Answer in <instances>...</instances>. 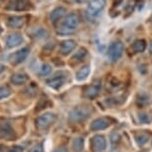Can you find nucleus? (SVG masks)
Returning a JSON list of instances; mask_svg holds the SVG:
<instances>
[{
	"label": "nucleus",
	"instance_id": "obj_1",
	"mask_svg": "<svg viewBox=\"0 0 152 152\" xmlns=\"http://www.w3.org/2000/svg\"><path fill=\"white\" fill-rule=\"evenodd\" d=\"M91 108L86 107H75L74 110H72L69 113V118L71 121L73 122H81L84 121L91 115Z\"/></svg>",
	"mask_w": 152,
	"mask_h": 152
},
{
	"label": "nucleus",
	"instance_id": "obj_2",
	"mask_svg": "<svg viewBox=\"0 0 152 152\" xmlns=\"http://www.w3.org/2000/svg\"><path fill=\"white\" fill-rule=\"evenodd\" d=\"M105 4H107L105 0H91L88 4L87 14L91 18L99 16L105 7Z\"/></svg>",
	"mask_w": 152,
	"mask_h": 152
},
{
	"label": "nucleus",
	"instance_id": "obj_3",
	"mask_svg": "<svg viewBox=\"0 0 152 152\" xmlns=\"http://www.w3.org/2000/svg\"><path fill=\"white\" fill-rule=\"evenodd\" d=\"M57 115L54 113H45L36 119V125L39 129H47L55 122Z\"/></svg>",
	"mask_w": 152,
	"mask_h": 152
},
{
	"label": "nucleus",
	"instance_id": "obj_4",
	"mask_svg": "<svg viewBox=\"0 0 152 152\" xmlns=\"http://www.w3.org/2000/svg\"><path fill=\"white\" fill-rule=\"evenodd\" d=\"M123 44L120 41H114L110 44V48H108L107 56L111 62H116L117 60L121 58L123 54Z\"/></svg>",
	"mask_w": 152,
	"mask_h": 152
},
{
	"label": "nucleus",
	"instance_id": "obj_5",
	"mask_svg": "<svg viewBox=\"0 0 152 152\" xmlns=\"http://www.w3.org/2000/svg\"><path fill=\"white\" fill-rule=\"evenodd\" d=\"M0 138L5 140H13L15 138V132L9 122L0 123Z\"/></svg>",
	"mask_w": 152,
	"mask_h": 152
},
{
	"label": "nucleus",
	"instance_id": "obj_6",
	"mask_svg": "<svg viewBox=\"0 0 152 152\" xmlns=\"http://www.w3.org/2000/svg\"><path fill=\"white\" fill-rule=\"evenodd\" d=\"M107 148V140L102 135H94L91 138V149L94 152H102Z\"/></svg>",
	"mask_w": 152,
	"mask_h": 152
},
{
	"label": "nucleus",
	"instance_id": "obj_7",
	"mask_svg": "<svg viewBox=\"0 0 152 152\" xmlns=\"http://www.w3.org/2000/svg\"><path fill=\"white\" fill-rule=\"evenodd\" d=\"M30 53V50L28 48H23L21 50L17 51V52L13 53L12 55L10 56V61L12 64H20V63L24 62L26 58L28 57Z\"/></svg>",
	"mask_w": 152,
	"mask_h": 152
},
{
	"label": "nucleus",
	"instance_id": "obj_8",
	"mask_svg": "<svg viewBox=\"0 0 152 152\" xmlns=\"http://www.w3.org/2000/svg\"><path fill=\"white\" fill-rule=\"evenodd\" d=\"M66 80H67V77L64 76V75L58 74L56 76H54L53 78L47 80V85L50 88H55V90H59L60 88L63 87L64 84L66 83Z\"/></svg>",
	"mask_w": 152,
	"mask_h": 152
},
{
	"label": "nucleus",
	"instance_id": "obj_9",
	"mask_svg": "<svg viewBox=\"0 0 152 152\" xmlns=\"http://www.w3.org/2000/svg\"><path fill=\"white\" fill-rule=\"evenodd\" d=\"M100 90H102V83L96 82L94 84L87 87V88L85 90V96L88 99H94V97L99 96Z\"/></svg>",
	"mask_w": 152,
	"mask_h": 152
},
{
	"label": "nucleus",
	"instance_id": "obj_10",
	"mask_svg": "<svg viewBox=\"0 0 152 152\" xmlns=\"http://www.w3.org/2000/svg\"><path fill=\"white\" fill-rule=\"evenodd\" d=\"M63 25L72 30H76V28L79 25V16L75 13H71L65 17L64 21H63Z\"/></svg>",
	"mask_w": 152,
	"mask_h": 152
},
{
	"label": "nucleus",
	"instance_id": "obj_11",
	"mask_svg": "<svg viewBox=\"0 0 152 152\" xmlns=\"http://www.w3.org/2000/svg\"><path fill=\"white\" fill-rule=\"evenodd\" d=\"M110 120L105 117H99V118L94 119L91 124V130H104L110 126Z\"/></svg>",
	"mask_w": 152,
	"mask_h": 152
},
{
	"label": "nucleus",
	"instance_id": "obj_12",
	"mask_svg": "<svg viewBox=\"0 0 152 152\" xmlns=\"http://www.w3.org/2000/svg\"><path fill=\"white\" fill-rule=\"evenodd\" d=\"M23 42V37L19 33L10 34L6 39V46L8 48H14L19 46Z\"/></svg>",
	"mask_w": 152,
	"mask_h": 152
},
{
	"label": "nucleus",
	"instance_id": "obj_13",
	"mask_svg": "<svg viewBox=\"0 0 152 152\" xmlns=\"http://www.w3.org/2000/svg\"><path fill=\"white\" fill-rule=\"evenodd\" d=\"M29 0H10L8 9L11 10H25L28 7Z\"/></svg>",
	"mask_w": 152,
	"mask_h": 152
},
{
	"label": "nucleus",
	"instance_id": "obj_14",
	"mask_svg": "<svg viewBox=\"0 0 152 152\" xmlns=\"http://www.w3.org/2000/svg\"><path fill=\"white\" fill-rule=\"evenodd\" d=\"M77 43L75 40H66L61 45V53L63 55H69L76 48Z\"/></svg>",
	"mask_w": 152,
	"mask_h": 152
},
{
	"label": "nucleus",
	"instance_id": "obj_15",
	"mask_svg": "<svg viewBox=\"0 0 152 152\" xmlns=\"http://www.w3.org/2000/svg\"><path fill=\"white\" fill-rule=\"evenodd\" d=\"M28 80H29V78H28V76L26 74L17 73V74L12 75V77L10 78V82L15 86H20V85H23V84H25V83H27Z\"/></svg>",
	"mask_w": 152,
	"mask_h": 152
},
{
	"label": "nucleus",
	"instance_id": "obj_16",
	"mask_svg": "<svg viewBox=\"0 0 152 152\" xmlns=\"http://www.w3.org/2000/svg\"><path fill=\"white\" fill-rule=\"evenodd\" d=\"M25 20L24 17L21 16H11L7 20V25L10 28H20L23 26Z\"/></svg>",
	"mask_w": 152,
	"mask_h": 152
},
{
	"label": "nucleus",
	"instance_id": "obj_17",
	"mask_svg": "<svg viewBox=\"0 0 152 152\" xmlns=\"http://www.w3.org/2000/svg\"><path fill=\"white\" fill-rule=\"evenodd\" d=\"M66 13V9L64 7H57L56 9H54L52 11V13L50 14V19L52 22H56L58 21L59 19H61L63 16L65 15Z\"/></svg>",
	"mask_w": 152,
	"mask_h": 152
},
{
	"label": "nucleus",
	"instance_id": "obj_18",
	"mask_svg": "<svg viewBox=\"0 0 152 152\" xmlns=\"http://www.w3.org/2000/svg\"><path fill=\"white\" fill-rule=\"evenodd\" d=\"M91 69L88 66H85L83 67L81 70H79L78 73L76 74V80L78 82H83L88 78V76L90 75Z\"/></svg>",
	"mask_w": 152,
	"mask_h": 152
},
{
	"label": "nucleus",
	"instance_id": "obj_19",
	"mask_svg": "<svg viewBox=\"0 0 152 152\" xmlns=\"http://www.w3.org/2000/svg\"><path fill=\"white\" fill-rule=\"evenodd\" d=\"M72 147H73L74 151L76 152H83L84 150V139L82 137H77L72 142Z\"/></svg>",
	"mask_w": 152,
	"mask_h": 152
},
{
	"label": "nucleus",
	"instance_id": "obj_20",
	"mask_svg": "<svg viewBox=\"0 0 152 152\" xmlns=\"http://www.w3.org/2000/svg\"><path fill=\"white\" fill-rule=\"evenodd\" d=\"M146 48V43L144 40H137L133 43L132 45V50L135 53H141L145 50Z\"/></svg>",
	"mask_w": 152,
	"mask_h": 152
},
{
	"label": "nucleus",
	"instance_id": "obj_21",
	"mask_svg": "<svg viewBox=\"0 0 152 152\" xmlns=\"http://www.w3.org/2000/svg\"><path fill=\"white\" fill-rule=\"evenodd\" d=\"M120 139H121V137H120L119 133L118 132H113L110 134V144H111V149L113 148H116L117 145H118V143L120 142Z\"/></svg>",
	"mask_w": 152,
	"mask_h": 152
},
{
	"label": "nucleus",
	"instance_id": "obj_22",
	"mask_svg": "<svg viewBox=\"0 0 152 152\" xmlns=\"http://www.w3.org/2000/svg\"><path fill=\"white\" fill-rule=\"evenodd\" d=\"M148 138H149L148 134L142 132V133L138 134V135L135 137V141H136L137 145H138V146H142V145H144L145 143L148 141Z\"/></svg>",
	"mask_w": 152,
	"mask_h": 152
},
{
	"label": "nucleus",
	"instance_id": "obj_23",
	"mask_svg": "<svg viewBox=\"0 0 152 152\" xmlns=\"http://www.w3.org/2000/svg\"><path fill=\"white\" fill-rule=\"evenodd\" d=\"M138 119L140 123H143V124H148L152 121V115L147 113H139L138 115Z\"/></svg>",
	"mask_w": 152,
	"mask_h": 152
},
{
	"label": "nucleus",
	"instance_id": "obj_24",
	"mask_svg": "<svg viewBox=\"0 0 152 152\" xmlns=\"http://www.w3.org/2000/svg\"><path fill=\"white\" fill-rule=\"evenodd\" d=\"M86 55H87V50L85 48H81L80 50L75 54V56L73 57V60L76 62H81L85 59Z\"/></svg>",
	"mask_w": 152,
	"mask_h": 152
},
{
	"label": "nucleus",
	"instance_id": "obj_25",
	"mask_svg": "<svg viewBox=\"0 0 152 152\" xmlns=\"http://www.w3.org/2000/svg\"><path fill=\"white\" fill-rule=\"evenodd\" d=\"M11 94V90L6 86H2L0 87V99H6Z\"/></svg>",
	"mask_w": 152,
	"mask_h": 152
},
{
	"label": "nucleus",
	"instance_id": "obj_26",
	"mask_svg": "<svg viewBox=\"0 0 152 152\" xmlns=\"http://www.w3.org/2000/svg\"><path fill=\"white\" fill-rule=\"evenodd\" d=\"M32 35L34 37H36V38H46L48 34L44 29H42V28H37V29H35L32 32Z\"/></svg>",
	"mask_w": 152,
	"mask_h": 152
},
{
	"label": "nucleus",
	"instance_id": "obj_27",
	"mask_svg": "<svg viewBox=\"0 0 152 152\" xmlns=\"http://www.w3.org/2000/svg\"><path fill=\"white\" fill-rule=\"evenodd\" d=\"M52 72V68H51L50 65H43L42 68L40 69V76L44 77V76H48L49 74Z\"/></svg>",
	"mask_w": 152,
	"mask_h": 152
},
{
	"label": "nucleus",
	"instance_id": "obj_28",
	"mask_svg": "<svg viewBox=\"0 0 152 152\" xmlns=\"http://www.w3.org/2000/svg\"><path fill=\"white\" fill-rule=\"evenodd\" d=\"M74 32H75V30H72V29H70V28L64 26L63 24H62V26L60 27L59 30H58V33L59 34H63V35H68V34H72V33H74Z\"/></svg>",
	"mask_w": 152,
	"mask_h": 152
},
{
	"label": "nucleus",
	"instance_id": "obj_29",
	"mask_svg": "<svg viewBox=\"0 0 152 152\" xmlns=\"http://www.w3.org/2000/svg\"><path fill=\"white\" fill-rule=\"evenodd\" d=\"M24 151V148L22 146H19V145H16V146H12L8 152H23Z\"/></svg>",
	"mask_w": 152,
	"mask_h": 152
},
{
	"label": "nucleus",
	"instance_id": "obj_30",
	"mask_svg": "<svg viewBox=\"0 0 152 152\" xmlns=\"http://www.w3.org/2000/svg\"><path fill=\"white\" fill-rule=\"evenodd\" d=\"M30 152H44V148H43L42 144H37L31 149Z\"/></svg>",
	"mask_w": 152,
	"mask_h": 152
},
{
	"label": "nucleus",
	"instance_id": "obj_31",
	"mask_svg": "<svg viewBox=\"0 0 152 152\" xmlns=\"http://www.w3.org/2000/svg\"><path fill=\"white\" fill-rule=\"evenodd\" d=\"M54 152H69L68 151V149L67 148H65V147H60L58 149H56Z\"/></svg>",
	"mask_w": 152,
	"mask_h": 152
},
{
	"label": "nucleus",
	"instance_id": "obj_32",
	"mask_svg": "<svg viewBox=\"0 0 152 152\" xmlns=\"http://www.w3.org/2000/svg\"><path fill=\"white\" fill-rule=\"evenodd\" d=\"M5 69H6V68H5V66H4V65L0 64V74H1L2 72H4V71H5Z\"/></svg>",
	"mask_w": 152,
	"mask_h": 152
},
{
	"label": "nucleus",
	"instance_id": "obj_33",
	"mask_svg": "<svg viewBox=\"0 0 152 152\" xmlns=\"http://www.w3.org/2000/svg\"><path fill=\"white\" fill-rule=\"evenodd\" d=\"M75 2H78V3H84V2H86L87 0H74Z\"/></svg>",
	"mask_w": 152,
	"mask_h": 152
},
{
	"label": "nucleus",
	"instance_id": "obj_34",
	"mask_svg": "<svg viewBox=\"0 0 152 152\" xmlns=\"http://www.w3.org/2000/svg\"><path fill=\"white\" fill-rule=\"evenodd\" d=\"M150 53L152 54V42L150 43Z\"/></svg>",
	"mask_w": 152,
	"mask_h": 152
},
{
	"label": "nucleus",
	"instance_id": "obj_35",
	"mask_svg": "<svg viewBox=\"0 0 152 152\" xmlns=\"http://www.w3.org/2000/svg\"><path fill=\"white\" fill-rule=\"evenodd\" d=\"M0 152H4L3 151V148H2V146H0Z\"/></svg>",
	"mask_w": 152,
	"mask_h": 152
},
{
	"label": "nucleus",
	"instance_id": "obj_36",
	"mask_svg": "<svg viewBox=\"0 0 152 152\" xmlns=\"http://www.w3.org/2000/svg\"><path fill=\"white\" fill-rule=\"evenodd\" d=\"M1 33H2V28L0 27V34H1Z\"/></svg>",
	"mask_w": 152,
	"mask_h": 152
},
{
	"label": "nucleus",
	"instance_id": "obj_37",
	"mask_svg": "<svg viewBox=\"0 0 152 152\" xmlns=\"http://www.w3.org/2000/svg\"><path fill=\"white\" fill-rule=\"evenodd\" d=\"M141 152H145V151H141Z\"/></svg>",
	"mask_w": 152,
	"mask_h": 152
},
{
	"label": "nucleus",
	"instance_id": "obj_38",
	"mask_svg": "<svg viewBox=\"0 0 152 152\" xmlns=\"http://www.w3.org/2000/svg\"><path fill=\"white\" fill-rule=\"evenodd\" d=\"M151 20H152V18H151Z\"/></svg>",
	"mask_w": 152,
	"mask_h": 152
}]
</instances>
